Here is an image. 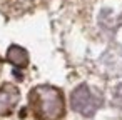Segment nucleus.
Masks as SVG:
<instances>
[{
    "label": "nucleus",
    "mask_w": 122,
    "mask_h": 120,
    "mask_svg": "<svg viewBox=\"0 0 122 120\" xmlns=\"http://www.w3.org/2000/svg\"><path fill=\"white\" fill-rule=\"evenodd\" d=\"M7 60L17 68H25L29 63V53L20 45H10L7 50Z\"/></svg>",
    "instance_id": "20e7f679"
},
{
    "label": "nucleus",
    "mask_w": 122,
    "mask_h": 120,
    "mask_svg": "<svg viewBox=\"0 0 122 120\" xmlns=\"http://www.w3.org/2000/svg\"><path fill=\"white\" fill-rule=\"evenodd\" d=\"M29 105L39 120H59L65 113L62 92L52 85H39L30 90Z\"/></svg>",
    "instance_id": "f257e3e1"
},
{
    "label": "nucleus",
    "mask_w": 122,
    "mask_h": 120,
    "mask_svg": "<svg viewBox=\"0 0 122 120\" xmlns=\"http://www.w3.org/2000/svg\"><path fill=\"white\" fill-rule=\"evenodd\" d=\"M114 105L122 108V83H119L114 90Z\"/></svg>",
    "instance_id": "39448f33"
},
{
    "label": "nucleus",
    "mask_w": 122,
    "mask_h": 120,
    "mask_svg": "<svg viewBox=\"0 0 122 120\" xmlns=\"http://www.w3.org/2000/svg\"><path fill=\"white\" fill-rule=\"evenodd\" d=\"M100 103H102L100 95H97L95 92H92L85 83L79 85L72 92V95H70V105H72V108L77 113L84 115V117H92L99 110Z\"/></svg>",
    "instance_id": "f03ea898"
},
{
    "label": "nucleus",
    "mask_w": 122,
    "mask_h": 120,
    "mask_svg": "<svg viewBox=\"0 0 122 120\" xmlns=\"http://www.w3.org/2000/svg\"><path fill=\"white\" fill-rule=\"evenodd\" d=\"M20 98V92L12 83L0 85V115H9Z\"/></svg>",
    "instance_id": "7ed1b4c3"
}]
</instances>
